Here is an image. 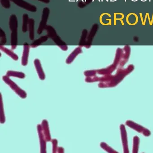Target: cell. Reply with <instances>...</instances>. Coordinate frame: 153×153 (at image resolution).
Wrapping results in <instances>:
<instances>
[{"label": "cell", "mask_w": 153, "mask_h": 153, "mask_svg": "<svg viewBox=\"0 0 153 153\" xmlns=\"http://www.w3.org/2000/svg\"><path fill=\"white\" fill-rule=\"evenodd\" d=\"M10 1L16 4L18 6L29 11L35 12L37 11V7L35 5L31 4L24 0H10Z\"/></svg>", "instance_id": "4"}, {"label": "cell", "mask_w": 153, "mask_h": 153, "mask_svg": "<svg viewBox=\"0 0 153 153\" xmlns=\"http://www.w3.org/2000/svg\"><path fill=\"white\" fill-rule=\"evenodd\" d=\"M9 27L12 32L11 34V44L12 49H15L18 43L17 28L18 27L17 18L15 14L10 15Z\"/></svg>", "instance_id": "1"}, {"label": "cell", "mask_w": 153, "mask_h": 153, "mask_svg": "<svg viewBox=\"0 0 153 153\" xmlns=\"http://www.w3.org/2000/svg\"><path fill=\"white\" fill-rule=\"evenodd\" d=\"M37 1L45 3H49L50 2V0H37Z\"/></svg>", "instance_id": "11"}, {"label": "cell", "mask_w": 153, "mask_h": 153, "mask_svg": "<svg viewBox=\"0 0 153 153\" xmlns=\"http://www.w3.org/2000/svg\"><path fill=\"white\" fill-rule=\"evenodd\" d=\"M28 20L29 17L28 14H25L23 15V23L22 26V31L24 32H26L28 29Z\"/></svg>", "instance_id": "7"}, {"label": "cell", "mask_w": 153, "mask_h": 153, "mask_svg": "<svg viewBox=\"0 0 153 153\" xmlns=\"http://www.w3.org/2000/svg\"><path fill=\"white\" fill-rule=\"evenodd\" d=\"M0 39H1L0 43H1V45L5 44L6 42H7L6 33H5V32L1 28H0Z\"/></svg>", "instance_id": "9"}, {"label": "cell", "mask_w": 153, "mask_h": 153, "mask_svg": "<svg viewBox=\"0 0 153 153\" xmlns=\"http://www.w3.org/2000/svg\"><path fill=\"white\" fill-rule=\"evenodd\" d=\"M48 38L49 37L47 36H42L36 40L33 43H31V46L33 48L36 47L42 43L45 42L48 40Z\"/></svg>", "instance_id": "6"}, {"label": "cell", "mask_w": 153, "mask_h": 153, "mask_svg": "<svg viewBox=\"0 0 153 153\" xmlns=\"http://www.w3.org/2000/svg\"><path fill=\"white\" fill-rule=\"evenodd\" d=\"M50 13V9L48 7H45L43 10L42 20L40 22L39 27L37 30V33L38 34H42V32L45 29V28L47 27V22Z\"/></svg>", "instance_id": "3"}, {"label": "cell", "mask_w": 153, "mask_h": 153, "mask_svg": "<svg viewBox=\"0 0 153 153\" xmlns=\"http://www.w3.org/2000/svg\"><path fill=\"white\" fill-rule=\"evenodd\" d=\"M10 0H1V3L4 8L9 9L10 6Z\"/></svg>", "instance_id": "10"}, {"label": "cell", "mask_w": 153, "mask_h": 153, "mask_svg": "<svg viewBox=\"0 0 153 153\" xmlns=\"http://www.w3.org/2000/svg\"><path fill=\"white\" fill-rule=\"evenodd\" d=\"M88 35L87 30L84 29L82 32V35H81V38H80V41H79V44L80 46H85L86 43L87 36Z\"/></svg>", "instance_id": "8"}, {"label": "cell", "mask_w": 153, "mask_h": 153, "mask_svg": "<svg viewBox=\"0 0 153 153\" xmlns=\"http://www.w3.org/2000/svg\"><path fill=\"white\" fill-rule=\"evenodd\" d=\"M34 20L33 19H29L28 20V29L29 31V38L31 40L34 39Z\"/></svg>", "instance_id": "5"}, {"label": "cell", "mask_w": 153, "mask_h": 153, "mask_svg": "<svg viewBox=\"0 0 153 153\" xmlns=\"http://www.w3.org/2000/svg\"><path fill=\"white\" fill-rule=\"evenodd\" d=\"M45 30L47 31V36L52 39L61 49L63 50H67L68 49V47L66 43L58 36L56 30L52 26L48 25L45 28Z\"/></svg>", "instance_id": "2"}]
</instances>
